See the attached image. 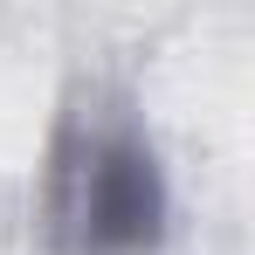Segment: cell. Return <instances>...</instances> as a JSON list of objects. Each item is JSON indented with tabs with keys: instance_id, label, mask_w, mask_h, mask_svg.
<instances>
[{
	"instance_id": "6da1fadb",
	"label": "cell",
	"mask_w": 255,
	"mask_h": 255,
	"mask_svg": "<svg viewBox=\"0 0 255 255\" xmlns=\"http://www.w3.org/2000/svg\"><path fill=\"white\" fill-rule=\"evenodd\" d=\"M166 166L131 97L83 83L48 131L42 242L48 255H152L166 242Z\"/></svg>"
}]
</instances>
